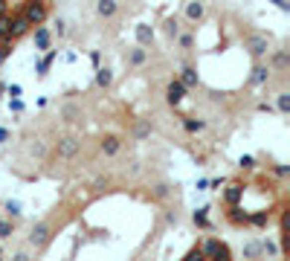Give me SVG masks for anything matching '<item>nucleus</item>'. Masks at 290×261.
<instances>
[{
	"label": "nucleus",
	"instance_id": "nucleus-1",
	"mask_svg": "<svg viewBox=\"0 0 290 261\" xmlns=\"http://www.w3.org/2000/svg\"><path fill=\"white\" fill-rule=\"evenodd\" d=\"M200 253H203V259H232V253H229V247L218 238H203L200 241Z\"/></svg>",
	"mask_w": 290,
	"mask_h": 261
},
{
	"label": "nucleus",
	"instance_id": "nucleus-2",
	"mask_svg": "<svg viewBox=\"0 0 290 261\" xmlns=\"http://www.w3.org/2000/svg\"><path fill=\"white\" fill-rule=\"evenodd\" d=\"M47 12H50V9H47V3H44V0H32V3L23 9V17H26V23H29V26H38V23H44V20H47Z\"/></svg>",
	"mask_w": 290,
	"mask_h": 261
},
{
	"label": "nucleus",
	"instance_id": "nucleus-3",
	"mask_svg": "<svg viewBox=\"0 0 290 261\" xmlns=\"http://www.w3.org/2000/svg\"><path fill=\"white\" fill-rule=\"evenodd\" d=\"M186 90H189V87L183 85L180 79H174V82L166 87V102H169V104H180V102H183V96H186Z\"/></svg>",
	"mask_w": 290,
	"mask_h": 261
},
{
	"label": "nucleus",
	"instance_id": "nucleus-4",
	"mask_svg": "<svg viewBox=\"0 0 290 261\" xmlns=\"http://www.w3.org/2000/svg\"><path fill=\"white\" fill-rule=\"evenodd\" d=\"M226 221H229L232 226H250V212H244V209H241V203H229Z\"/></svg>",
	"mask_w": 290,
	"mask_h": 261
},
{
	"label": "nucleus",
	"instance_id": "nucleus-5",
	"mask_svg": "<svg viewBox=\"0 0 290 261\" xmlns=\"http://www.w3.org/2000/svg\"><path fill=\"white\" fill-rule=\"evenodd\" d=\"M47 241H50V226H47V224H38V226H32V235H29V244H32V247H44Z\"/></svg>",
	"mask_w": 290,
	"mask_h": 261
},
{
	"label": "nucleus",
	"instance_id": "nucleus-6",
	"mask_svg": "<svg viewBox=\"0 0 290 261\" xmlns=\"http://www.w3.org/2000/svg\"><path fill=\"white\" fill-rule=\"evenodd\" d=\"M55 151H58V157H64V160L76 157V154H79V139H73V137H70V139H61Z\"/></svg>",
	"mask_w": 290,
	"mask_h": 261
},
{
	"label": "nucleus",
	"instance_id": "nucleus-7",
	"mask_svg": "<svg viewBox=\"0 0 290 261\" xmlns=\"http://www.w3.org/2000/svg\"><path fill=\"white\" fill-rule=\"evenodd\" d=\"M241 197H244V186L241 183H229L226 191H223V203L229 206V203H241Z\"/></svg>",
	"mask_w": 290,
	"mask_h": 261
},
{
	"label": "nucleus",
	"instance_id": "nucleus-8",
	"mask_svg": "<svg viewBox=\"0 0 290 261\" xmlns=\"http://www.w3.org/2000/svg\"><path fill=\"white\" fill-rule=\"evenodd\" d=\"M119 148H122V139L119 137H113V134H107V137L102 139V151L107 157H113V154H119Z\"/></svg>",
	"mask_w": 290,
	"mask_h": 261
},
{
	"label": "nucleus",
	"instance_id": "nucleus-9",
	"mask_svg": "<svg viewBox=\"0 0 290 261\" xmlns=\"http://www.w3.org/2000/svg\"><path fill=\"white\" fill-rule=\"evenodd\" d=\"M116 9H119L116 0H99V3H96V12H99L102 17H113L116 15Z\"/></svg>",
	"mask_w": 290,
	"mask_h": 261
},
{
	"label": "nucleus",
	"instance_id": "nucleus-10",
	"mask_svg": "<svg viewBox=\"0 0 290 261\" xmlns=\"http://www.w3.org/2000/svg\"><path fill=\"white\" fill-rule=\"evenodd\" d=\"M35 50H50V32L41 23L35 26Z\"/></svg>",
	"mask_w": 290,
	"mask_h": 261
},
{
	"label": "nucleus",
	"instance_id": "nucleus-11",
	"mask_svg": "<svg viewBox=\"0 0 290 261\" xmlns=\"http://www.w3.org/2000/svg\"><path fill=\"white\" fill-rule=\"evenodd\" d=\"M247 41H250V47H253V55H264V52H267V41H264L261 35H250Z\"/></svg>",
	"mask_w": 290,
	"mask_h": 261
},
{
	"label": "nucleus",
	"instance_id": "nucleus-12",
	"mask_svg": "<svg viewBox=\"0 0 290 261\" xmlns=\"http://www.w3.org/2000/svg\"><path fill=\"white\" fill-rule=\"evenodd\" d=\"M55 55H58V52L52 50V52H47V55H44V58H41V61L35 64V70H38V76H47V70H50V64L55 61Z\"/></svg>",
	"mask_w": 290,
	"mask_h": 261
},
{
	"label": "nucleus",
	"instance_id": "nucleus-13",
	"mask_svg": "<svg viewBox=\"0 0 290 261\" xmlns=\"http://www.w3.org/2000/svg\"><path fill=\"white\" fill-rule=\"evenodd\" d=\"M264 82H270V67H256L253 70L250 85H264Z\"/></svg>",
	"mask_w": 290,
	"mask_h": 261
},
{
	"label": "nucleus",
	"instance_id": "nucleus-14",
	"mask_svg": "<svg viewBox=\"0 0 290 261\" xmlns=\"http://www.w3.org/2000/svg\"><path fill=\"white\" fill-rule=\"evenodd\" d=\"M180 82L186 87H194L197 85V70L194 67H183V76H180Z\"/></svg>",
	"mask_w": 290,
	"mask_h": 261
},
{
	"label": "nucleus",
	"instance_id": "nucleus-15",
	"mask_svg": "<svg viewBox=\"0 0 290 261\" xmlns=\"http://www.w3.org/2000/svg\"><path fill=\"white\" fill-rule=\"evenodd\" d=\"M110 82H113V73H110V70H104V67L96 70V85L99 87H107Z\"/></svg>",
	"mask_w": 290,
	"mask_h": 261
},
{
	"label": "nucleus",
	"instance_id": "nucleus-16",
	"mask_svg": "<svg viewBox=\"0 0 290 261\" xmlns=\"http://www.w3.org/2000/svg\"><path fill=\"white\" fill-rule=\"evenodd\" d=\"M206 212H209V209H197V212H194V215H192V221H194V226H200V229H209V218H206Z\"/></svg>",
	"mask_w": 290,
	"mask_h": 261
},
{
	"label": "nucleus",
	"instance_id": "nucleus-17",
	"mask_svg": "<svg viewBox=\"0 0 290 261\" xmlns=\"http://www.w3.org/2000/svg\"><path fill=\"white\" fill-rule=\"evenodd\" d=\"M151 38H154V32L148 29V26H137V41H139V47L151 44Z\"/></svg>",
	"mask_w": 290,
	"mask_h": 261
},
{
	"label": "nucleus",
	"instance_id": "nucleus-18",
	"mask_svg": "<svg viewBox=\"0 0 290 261\" xmlns=\"http://www.w3.org/2000/svg\"><path fill=\"white\" fill-rule=\"evenodd\" d=\"M186 15H189V20H200L203 17V3H189Z\"/></svg>",
	"mask_w": 290,
	"mask_h": 261
},
{
	"label": "nucleus",
	"instance_id": "nucleus-19",
	"mask_svg": "<svg viewBox=\"0 0 290 261\" xmlns=\"http://www.w3.org/2000/svg\"><path fill=\"white\" fill-rule=\"evenodd\" d=\"M183 125H186V131H189V134H200V131L206 128V122H203V119H186Z\"/></svg>",
	"mask_w": 290,
	"mask_h": 261
},
{
	"label": "nucleus",
	"instance_id": "nucleus-20",
	"mask_svg": "<svg viewBox=\"0 0 290 261\" xmlns=\"http://www.w3.org/2000/svg\"><path fill=\"white\" fill-rule=\"evenodd\" d=\"M131 64H134V67H139V64H145V50H142V47H137V50H131Z\"/></svg>",
	"mask_w": 290,
	"mask_h": 261
},
{
	"label": "nucleus",
	"instance_id": "nucleus-21",
	"mask_svg": "<svg viewBox=\"0 0 290 261\" xmlns=\"http://www.w3.org/2000/svg\"><path fill=\"white\" fill-rule=\"evenodd\" d=\"M267 221H270L267 215H261V212H250V224L253 226H267Z\"/></svg>",
	"mask_w": 290,
	"mask_h": 261
},
{
	"label": "nucleus",
	"instance_id": "nucleus-22",
	"mask_svg": "<svg viewBox=\"0 0 290 261\" xmlns=\"http://www.w3.org/2000/svg\"><path fill=\"white\" fill-rule=\"evenodd\" d=\"M12 47H15L12 41H0V64H3V61L12 55Z\"/></svg>",
	"mask_w": 290,
	"mask_h": 261
},
{
	"label": "nucleus",
	"instance_id": "nucleus-23",
	"mask_svg": "<svg viewBox=\"0 0 290 261\" xmlns=\"http://www.w3.org/2000/svg\"><path fill=\"white\" fill-rule=\"evenodd\" d=\"M279 110H282V113L290 110V93H279Z\"/></svg>",
	"mask_w": 290,
	"mask_h": 261
},
{
	"label": "nucleus",
	"instance_id": "nucleus-24",
	"mask_svg": "<svg viewBox=\"0 0 290 261\" xmlns=\"http://www.w3.org/2000/svg\"><path fill=\"white\" fill-rule=\"evenodd\" d=\"M200 259H203V253H200V244H197V247H192V250L186 253V261H200Z\"/></svg>",
	"mask_w": 290,
	"mask_h": 261
},
{
	"label": "nucleus",
	"instance_id": "nucleus-25",
	"mask_svg": "<svg viewBox=\"0 0 290 261\" xmlns=\"http://www.w3.org/2000/svg\"><path fill=\"white\" fill-rule=\"evenodd\" d=\"M154 197H160V200L169 197V186H166V183H157V186H154Z\"/></svg>",
	"mask_w": 290,
	"mask_h": 261
},
{
	"label": "nucleus",
	"instance_id": "nucleus-26",
	"mask_svg": "<svg viewBox=\"0 0 290 261\" xmlns=\"http://www.w3.org/2000/svg\"><path fill=\"white\" fill-rule=\"evenodd\" d=\"M6 212H9L12 218H20V203H15V200H9V203H6Z\"/></svg>",
	"mask_w": 290,
	"mask_h": 261
},
{
	"label": "nucleus",
	"instance_id": "nucleus-27",
	"mask_svg": "<svg viewBox=\"0 0 290 261\" xmlns=\"http://www.w3.org/2000/svg\"><path fill=\"white\" fill-rule=\"evenodd\" d=\"M177 38H180V47H183V50H192V44H194V38H192V35H177Z\"/></svg>",
	"mask_w": 290,
	"mask_h": 261
},
{
	"label": "nucleus",
	"instance_id": "nucleus-28",
	"mask_svg": "<svg viewBox=\"0 0 290 261\" xmlns=\"http://www.w3.org/2000/svg\"><path fill=\"white\" fill-rule=\"evenodd\" d=\"M258 253H261V244H250V247L244 250V256H250V259H256Z\"/></svg>",
	"mask_w": 290,
	"mask_h": 261
},
{
	"label": "nucleus",
	"instance_id": "nucleus-29",
	"mask_svg": "<svg viewBox=\"0 0 290 261\" xmlns=\"http://www.w3.org/2000/svg\"><path fill=\"white\" fill-rule=\"evenodd\" d=\"M273 64H276V67H288V55H285V52L273 55Z\"/></svg>",
	"mask_w": 290,
	"mask_h": 261
},
{
	"label": "nucleus",
	"instance_id": "nucleus-30",
	"mask_svg": "<svg viewBox=\"0 0 290 261\" xmlns=\"http://www.w3.org/2000/svg\"><path fill=\"white\" fill-rule=\"evenodd\" d=\"M9 235H12V224H3L0 221V238H9Z\"/></svg>",
	"mask_w": 290,
	"mask_h": 261
},
{
	"label": "nucleus",
	"instance_id": "nucleus-31",
	"mask_svg": "<svg viewBox=\"0 0 290 261\" xmlns=\"http://www.w3.org/2000/svg\"><path fill=\"white\" fill-rule=\"evenodd\" d=\"M55 32H58V38L67 35V23H64V20H55Z\"/></svg>",
	"mask_w": 290,
	"mask_h": 261
},
{
	"label": "nucleus",
	"instance_id": "nucleus-32",
	"mask_svg": "<svg viewBox=\"0 0 290 261\" xmlns=\"http://www.w3.org/2000/svg\"><path fill=\"white\" fill-rule=\"evenodd\" d=\"M253 166H256L253 157H241V169H253Z\"/></svg>",
	"mask_w": 290,
	"mask_h": 261
},
{
	"label": "nucleus",
	"instance_id": "nucleus-33",
	"mask_svg": "<svg viewBox=\"0 0 290 261\" xmlns=\"http://www.w3.org/2000/svg\"><path fill=\"white\" fill-rule=\"evenodd\" d=\"M169 35H171V38H177V35H180V26H177V20H171V23H169Z\"/></svg>",
	"mask_w": 290,
	"mask_h": 261
},
{
	"label": "nucleus",
	"instance_id": "nucleus-34",
	"mask_svg": "<svg viewBox=\"0 0 290 261\" xmlns=\"http://www.w3.org/2000/svg\"><path fill=\"white\" fill-rule=\"evenodd\" d=\"M261 250H264V253H276V244L273 241H261Z\"/></svg>",
	"mask_w": 290,
	"mask_h": 261
},
{
	"label": "nucleus",
	"instance_id": "nucleus-35",
	"mask_svg": "<svg viewBox=\"0 0 290 261\" xmlns=\"http://www.w3.org/2000/svg\"><path fill=\"white\" fill-rule=\"evenodd\" d=\"M9 104H12V110H23V102H20L17 96H12V102H9Z\"/></svg>",
	"mask_w": 290,
	"mask_h": 261
},
{
	"label": "nucleus",
	"instance_id": "nucleus-36",
	"mask_svg": "<svg viewBox=\"0 0 290 261\" xmlns=\"http://www.w3.org/2000/svg\"><path fill=\"white\" fill-rule=\"evenodd\" d=\"M148 134H151V128H148V125H142V128H137V137L142 139V137H148Z\"/></svg>",
	"mask_w": 290,
	"mask_h": 261
},
{
	"label": "nucleus",
	"instance_id": "nucleus-37",
	"mask_svg": "<svg viewBox=\"0 0 290 261\" xmlns=\"http://www.w3.org/2000/svg\"><path fill=\"white\" fill-rule=\"evenodd\" d=\"M258 110H261V113H270L273 107H270V102H261V104H258Z\"/></svg>",
	"mask_w": 290,
	"mask_h": 261
},
{
	"label": "nucleus",
	"instance_id": "nucleus-38",
	"mask_svg": "<svg viewBox=\"0 0 290 261\" xmlns=\"http://www.w3.org/2000/svg\"><path fill=\"white\" fill-rule=\"evenodd\" d=\"M9 12V0H0V15H6Z\"/></svg>",
	"mask_w": 290,
	"mask_h": 261
},
{
	"label": "nucleus",
	"instance_id": "nucleus-39",
	"mask_svg": "<svg viewBox=\"0 0 290 261\" xmlns=\"http://www.w3.org/2000/svg\"><path fill=\"white\" fill-rule=\"evenodd\" d=\"M9 96H20V85H12V87H9Z\"/></svg>",
	"mask_w": 290,
	"mask_h": 261
},
{
	"label": "nucleus",
	"instance_id": "nucleus-40",
	"mask_svg": "<svg viewBox=\"0 0 290 261\" xmlns=\"http://www.w3.org/2000/svg\"><path fill=\"white\" fill-rule=\"evenodd\" d=\"M270 3H276V6H279L282 12H288V3H285V0H270Z\"/></svg>",
	"mask_w": 290,
	"mask_h": 261
},
{
	"label": "nucleus",
	"instance_id": "nucleus-41",
	"mask_svg": "<svg viewBox=\"0 0 290 261\" xmlns=\"http://www.w3.org/2000/svg\"><path fill=\"white\" fill-rule=\"evenodd\" d=\"M6 139H9V131H6V128H0V142H6Z\"/></svg>",
	"mask_w": 290,
	"mask_h": 261
}]
</instances>
